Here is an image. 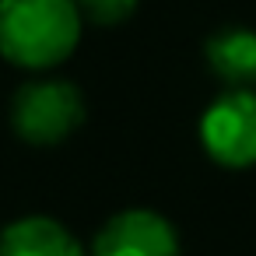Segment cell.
Returning a JSON list of instances; mask_svg holds the SVG:
<instances>
[{
    "label": "cell",
    "mask_w": 256,
    "mask_h": 256,
    "mask_svg": "<svg viewBox=\"0 0 256 256\" xmlns=\"http://www.w3.org/2000/svg\"><path fill=\"white\" fill-rule=\"evenodd\" d=\"M84 36L78 0H0V56L28 74H53Z\"/></svg>",
    "instance_id": "obj_1"
},
{
    "label": "cell",
    "mask_w": 256,
    "mask_h": 256,
    "mask_svg": "<svg viewBox=\"0 0 256 256\" xmlns=\"http://www.w3.org/2000/svg\"><path fill=\"white\" fill-rule=\"evenodd\" d=\"M88 116L84 95L74 81L53 78V74H36L11 95V130L18 140L28 148H60L70 140Z\"/></svg>",
    "instance_id": "obj_2"
},
{
    "label": "cell",
    "mask_w": 256,
    "mask_h": 256,
    "mask_svg": "<svg viewBox=\"0 0 256 256\" xmlns=\"http://www.w3.org/2000/svg\"><path fill=\"white\" fill-rule=\"evenodd\" d=\"M200 148L221 168L256 165V88H224L196 123Z\"/></svg>",
    "instance_id": "obj_3"
},
{
    "label": "cell",
    "mask_w": 256,
    "mask_h": 256,
    "mask_svg": "<svg viewBox=\"0 0 256 256\" xmlns=\"http://www.w3.org/2000/svg\"><path fill=\"white\" fill-rule=\"evenodd\" d=\"M88 256H182V242L165 214L151 207H126L95 232Z\"/></svg>",
    "instance_id": "obj_4"
},
{
    "label": "cell",
    "mask_w": 256,
    "mask_h": 256,
    "mask_svg": "<svg viewBox=\"0 0 256 256\" xmlns=\"http://www.w3.org/2000/svg\"><path fill=\"white\" fill-rule=\"evenodd\" d=\"M0 256H88V249L60 218L25 214L0 228Z\"/></svg>",
    "instance_id": "obj_5"
},
{
    "label": "cell",
    "mask_w": 256,
    "mask_h": 256,
    "mask_svg": "<svg viewBox=\"0 0 256 256\" xmlns=\"http://www.w3.org/2000/svg\"><path fill=\"white\" fill-rule=\"evenodd\" d=\"M204 60L224 88H256V28L224 25L210 32Z\"/></svg>",
    "instance_id": "obj_6"
},
{
    "label": "cell",
    "mask_w": 256,
    "mask_h": 256,
    "mask_svg": "<svg viewBox=\"0 0 256 256\" xmlns=\"http://www.w3.org/2000/svg\"><path fill=\"white\" fill-rule=\"evenodd\" d=\"M140 0H78L84 22L92 25H120L137 11Z\"/></svg>",
    "instance_id": "obj_7"
}]
</instances>
